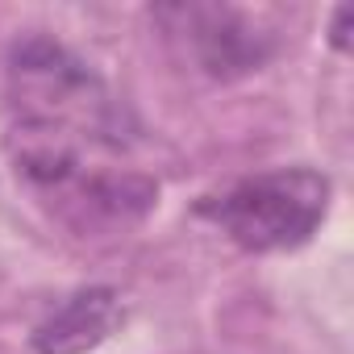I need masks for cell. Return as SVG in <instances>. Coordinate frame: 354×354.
<instances>
[{
    "instance_id": "obj_2",
    "label": "cell",
    "mask_w": 354,
    "mask_h": 354,
    "mask_svg": "<svg viewBox=\"0 0 354 354\" xmlns=\"http://www.w3.org/2000/svg\"><path fill=\"white\" fill-rule=\"evenodd\" d=\"M154 17L188 46L192 63L213 80L259 71L271 59V34H263L246 13L230 5H171Z\"/></svg>"
},
{
    "instance_id": "obj_1",
    "label": "cell",
    "mask_w": 354,
    "mask_h": 354,
    "mask_svg": "<svg viewBox=\"0 0 354 354\" xmlns=\"http://www.w3.org/2000/svg\"><path fill=\"white\" fill-rule=\"evenodd\" d=\"M325 213L329 180L313 167H275L263 175H246L225 192L201 201V217H209L230 242L254 254L304 246L321 230Z\"/></svg>"
},
{
    "instance_id": "obj_3",
    "label": "cell",
    "mask_w": 354,
    "mask_h": 354,
    "mask_svg": "<svg viewBox=\"0 0 354 354\" xmlns=\"http://www.w3.org/2000/svg\"><path fill=\"white\" fill-rule=\"evenodd\" d=\"M125 325L121 292L113 288H84L67 296L34 333L38 354H88L100 342H109Z\"/></svg>"
}]
</instances>
